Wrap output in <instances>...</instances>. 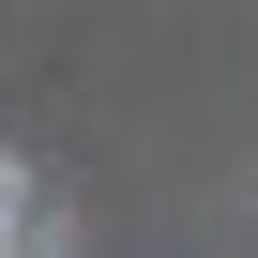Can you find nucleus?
Masks as SVG:
<instances>
[{"mask_svg": "<svg viewBox=\"0 0 258 258\" xmlns=\"http://www.w3.org/2000/svg\"><path fill=\"white\" fill-rule=\"evenodd\" d=\"M0 258H16V167H0Z\"/></svg>", "mask_w": 258, "mask_h": 258, "instance_id": "obj_1", "label": "nucleus"}]
</instances>
